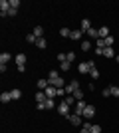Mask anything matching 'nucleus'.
I'll return each instance as SVG.
<instances>
[{
    "mask_svg": "<svg viewBox=\"0 0 119 133\" xmlns=\"http://www.w3.org/2000/svg\"><path fill=\"white\" fill-rule=\"evenodd\" d=\"M78 89H79V82H78V79H72V82L66 85V91H68V95H74Z\"/></svg>",
    "mask_w": 119,
    "mask_h": 133,
    "instance_id": "nucleus-1",
    "label": "nucleus"
},
{
    "mask_svg": "<svg viewBox=\"0 0 119 133\" xmlns=\"http://www.w3.org/2000/svg\"><path fill=\"white\" fill-rule=\"evenodd\" d=\"M8 10H10V0H0V16H8Z\"/></svg>",
    "mask_w": 119,
    "mask_h": 133,
    "instance_id": "nucleus-2",
    "label": "nucleus"
},
{
    "mask_svg": "<svg viewBox=\"0 0 119 133\" xmlns=\"http://www.w3.org/2000/svg\"><path fill=\"white\" fill-rule=\"evenodd\" d=\"M58 111H60V113H62L64 117H68L69 113H72V107H69L68 103H66V101H60V105H58Z\"/></svg>",
    "mask_w": 119,
    "mask_h": 133,
    "instance_id": "nucleus-3",
    "label": "nucleus"
},
{
    "mask_svg": "<svg viewBox=\"0 0 119 133\" xmlns=\"http://www.w3.org/2000/svg\"><path fill=\"white\" fill-rule=\"evenodd\" d=\"M85 107H87V103H85L83 99L78 101V103L74 105V113H75V115H81V117H83V109H85Z\"/></svg>",
    "mask_w": 119,
    "mask_h": 133,
    "instance_id": "nucleus-4",
    "label": "nucleus"
},
{
    "mask_svg": "<svg viewBox=\"0 0 119 133\" xmlns=\"http://www.w3.org/2000/svg\"><path fill=\"white\" fill-rule=\"evenodd\" d=\"M78 72H79V74H89V72H91V66H89V62H79V66H78Z\"/></svg>",
    "mask_w": 119,
    "mask_h": 133,
    "instance_id": "nucleus-5",
    "label": "nucleus"
},
{
    "mask_svg": "<svg viewBox=\"0 0 119 133\" xmlns=\"http://www.w3.org/2000/svg\"><path fill=\"white\" fill-rule=\"evenodd\" d=\"M68 121L72 123V125H75V127H78V125H81V115H75V113H69V115H68Z\"/></svg>",
    "mask_w": 119,
    "mask_h": 133,
    "instance_id": "nucleus-6",
    "label": "nucleus"
},
{
    "mask_svg": "<svg viewBox=\"0 0 119 133\" xmlns=\"http://www.w3.org/2000/svg\"><path fill=\"white\" fill-rule=\"evenodd\" d=\"M36 88H38V91H46V89L50 88V82H48V78H46V79H38Z\"/></svg>",
    "mask_w": 119,
    "mask_h": 133,
    "instance_id": "nucleus-7",
    "label": "nucleus"
},
{
    "mask_svg": "<svg viewBox=\"0 0 119 133\" xmlns=\"http://www.w3.org/2000/svg\"><path fill=\"white\" fill-rule=\"evenodd\" d=\"M93 115H95V105H87L83 109V117H85V119H89V117H93Z\"/></svg>",
    "mask_w": 119,
    "mask_h": 133,
    "instance_id": "nucleus-8",
    "label": "nucleus"
},
{
    "mask_svg": "<svg viewBox=\"0 0 119 133\" xmlns=\"http://www.w3.org/2000/svg\"><path fill=\"white\" fill-rule=\"evenodd\" d=\"M89 28H91V22L87 20V18H83V20H81V26H79V30H81L83 34H87V32H89Z\"/></svg>",
    "mask_w": 119,
    "mask_h": 133,
    "instance_id": "nucleus-9",
    "label": "nucleus"
},
{
    "mask_svg": "<svg viewBox=\"0 0 119 133\" xmlns=\"http://www.w3.org/2000/svg\"><path fill=\"white\" fill-rule=\"evenodd\" d=\"M26 54H18L16 58H14V62H16V66H26Z\"/></svg>",
    "mask_w": 119,
    "mask_h": 133,
    "instance_id": "nucleus-10",
    "label": "nucleus"
},
{
    "mask_svg": "<svg viewBox=\"0 0 119 133\" xmlns=\"http://www.w3.org/2000/svg\"><path fill=\"white\" fill-rule=\"evenodd\" d=\"M46 95H48V99H54L58 95V88H54V85H50V88L46 89Z\"/></svg>",
    "mask_w": 119,
    "mask_h": 133,
    "instance_id": "nucleus-11",
    "label": "nucleus"
},
{
    "mask_svg": "<svg viewBox=\"0 0 119 133\" xmlns=\"http://www.w3.org/2000/svg\"><path fill=\"white\" fill-rule=\"evenodd\" d=\"M0 101H2V103L14 101V99H12V94H10V91H2V94H0Z\"/></svg>",
    "mask_w": 119,
    "mask_h": 133,
    "instance_id": "nucleus-12",
    "label": "nucleus"
},
{
    "mask_svg": "<svg viewBox=\"0 0 119 133\" xmlns=\"http://www.w3.org/2000/svg\"><path fill=\"white\" fill-rule=\"evenodd\" d=\"M46 99H48L46 91H36V103H44Z\"/></svg>",
    "mask_w": 119,
    "mask_h": 133,
    "instance_id": "nucleus-13",
    "label": "nucleus"
},
{
    "mask_svg": "<svg viewBox=\"0 0 119 133\" xmlns=\"http://www.w3.org/2000/svg\"><path fill=\"white\" fill-rule=\"evenodd\" d=\"M50 85H54V88H66V79L58 78V79H54V82H50Z\"/></svg>",
    "mask_w": 119,
    "mask_h": 133,
    "instance_id": "nucleus-14",
    "label": "nucleus"
},
{
    "mask_svg": "<svg viewBox=\"0 0 119 133\" xmlns=\"http://www.w3.org/2000/svg\"><path fill=\"white\" fill-rule=\"evenodd\" d=\"M97 32H99V38H107V36H111L107 26H99V30H97Z\"/></svg>",
    "mask_w": 119,
    "mask_h": 133,
    "instance_id": "nucleus-15",
    "label": "nucleus"
},
{
    "mask_svg": "<svg viewBox=\"0 0 119 133\" xmlns=\"http://www.w3.org/2000/svg\"><path fill=\"white\" fill-rule=\"evenodd\" d=\"M10 60H12V56L8 54V52H2V54H0V64H8Z\"/></svg>",
    "mask_w": 119,
    "mask_h": 133,
    "instance_id": "nucleus-16",
    "label": "nucleus"
},
{
    "mask_svg": "<svg viewBox=\"0 0 119 133\" xmlns=\"http://www.w3.org/2000/svg\"><path fill=\"white\" fill-rule=\"evenodd\" d=\"M32 34H34L36 38H42V36H44V28H42V26H36L34 30H32Z\"/></svg>",
    "mask_w": 119,
    "mask_h": 133,
    "instance_id": "nucleus-17",
    "label": "nucleus"
},
{
    "mask_svg": "<svg viewBox=\"0 0 119 133\" xmlns=\"http://www.w3.org/2000/svg\"><path fill=\"white\" fill-rule=\"evenodd\" d=\"M103 42H105V48H113L115 38H113V36H107V38H103Z\"/></svg>",
    "mask_w": 119,
    "mask_h": 133,
    "instance_id": "nucleus-18",
    "label": "nucleus"
},
{
    "mask_svg": "<svg viewBox=\"0 0 119 133\" xmlns=\"http://www.w3.org/2000/svg\"><path fill=\"white\" fill-rule=\"evenodd\" d=\"M60 78V74H58V70H50V74H48V82H54V79Z\"/></svg>",
    "mask_w": 119,
    "mask_h": 133,
    "instance_id": "nucleus-19",
    "label": "nucleus"
},
{
    "mask_svg": "<svg viewBox=\"0 0 119 133\" xmlns=\"http://www.w3.org/2000/svg\"><path fill=\"white\" fill-rule=\"evenodd\" d=\"M81 36H83L81 30H72V36H69V38L72 40H81Z\"/></svg>",
    "mask_w": 119,
    "mask_h": 133,
    "instance_id": "nucleus-20",
    "label": "nucleus"
},
{
    "mask_svg": "<svg viewBox=\"0 0 119 133\" xmlns=\"http://www.w3.org/2000/svg\"><path fill=\"white\" fill-rule=\"evenodd\" d=\"M60 70H62V72H68V70H72V62H62V64H60Z\"/></svg>",
    "mask_w": 119,
    "mask_h": 133,
    "instance_id": "nucleus-21",
    "label": "nucleus"
},
{
    "mask_svg": "<svg viewBox=\"0 0 119 133\" xmlns=\"http://www.w3.org/2000/svg\"><path fill=\"white\" fill-rule=\"evenodd\" d=\"M36 46H38L40 50H44L46 46H48V42H46V38H38V40H36Z\"/></svg>",
    "mask_w": 119,
    "mask_h": 133,
    "instance_id": "nucleus-22",
    "label": "nucleus"
},
{
    "mask_svg": "<svg viewBox=\"0 0 119 133\" xmlns=\"http://www.w3.org/2000/svg\"><path fill=\"white\" fill-rule=\"evenodd\" d=\"M103 56H105V58H115V50L113 48H105V50H103Z\"/></svg>",
    "mask_w": 119,
    "mask_h": 133,
    "instance_id": "nucleus-23",
    "label": "nucleus"
},
{
    "mask_svg": "<svg viewBox=\"0 0 119 133\" xmlns=\"http://www.w3.org/2000/svg\"><path fill=\"white\" fill-rule=\"evenodd\" d=\"M91 125H93V123L85 121V123H83V127H81V131H79V133H91Z\"/></svg>",
    "mask_w": 119,
    "mask_h": 133,
    "instance_id": "nucleus-24",
    "label": "nucleus"
},
{
    "mask_svg": "<svg viewBox=\"0 0 119 133\" xmlns=\"http://www.w3.org/2000/svg\"><path fill=\"white\" fill-rule=\"evenodd\" d=\"M81 50H83V52H89V50H91L89 40H81Z\"/></svg>",
    "mask_w": 119,
    "mask_h": 133,
    "instance_id": "nucleus-25",
    "label": "nucleus"
},
{
    "mask_svg": "<svg viewBox=\"0 0 119 133\" xmlns=\"http://www.w3.org/2000/svg\"><path fill=\"white\" fill-rule=\"evenodd\" d=\"M64 101H66V103H68L69 107H72V105H75V103H78V99H75L74 95H68V97H66V99H64Z\"/></svg>",
    "mask_w": 119,
    "mask_h": 133,
    "instance_id": "nucleus-26",
    "label": "nucleus"
},
{
    "mask_svg": "<svg viewBox=\"0 0 119 133\" xmlns=\"http://www.w3.org/2000/svg\"><path fill=\"white\" fill-rule=\"evenodd\" d=\"M10 94H12V99H14V101H16V99H20V97H22V91H20V89H12Z\"/></svg>",
    "mask_w": 119,
    "mask_h": 133,
    "instance_id": "nucleus-27",
    "label": "nucleus"
},
{
    "mask_svg": "<svg viewBox=\"0 0 119 133\" xmlns=\"http://www.w3.org/2000/svg\"><path fill=\"white\" fill-rule=\"evenodd\" d=\"M36 40H38V38H36V36H34L32 32H30V34H26V42H28V44H36Z\"/></svg>",
    "mask_w": 119,
    "mask_h": 133,
    "instance_id": "nucleus-28",
    "label": "nucleus"
},
{
    "mask_svg": "<svg viewBox=\"0 0 119 133\" xmlns=\"http://www.w3.org/2000/svg\"><path fill=\"white\" fill-rule=\"evenodd\" d=\"M87 36H89V38H99V32H97V30H95V28H89V32H87Z\"/></svg>",
    "mask_w": 119,
    "mask_h": 133,
    "instance_id": "nucleus-29",
    "label": "nucleus"
},
{
    "mask_svg": "<svg viewBox=\"0 0 119 133\" xmlns=\"http://www.w3.org/2000/svg\"><path fill=\"white\" fill-rule=\"evenodd\" d=\"M60 34H62L64 38H69V36H72V30H69V28H62V30H60Z\"/></svg>",
    "mask_w": 119,
    "mask_h": 133,
    "instance_id": "nucleus-30",
    "label": "nucleus"
},
{
    "mask_svg": "<svg viewBox=\"0 0 119 133\" xmlns=\"http://www.w3.org/2000/svg\"><path fill=\"white\" fill-rule=\"evenodd\" d=\"M54 105H56V103H54V99H46V101H44V107H46V109H54Z\"/></svg>",
    "mask_w": 119,
    "mask_h": 133,
    "instance_id": "nucleus-31",
    "label": "nucleus"
},
{
    "mask_svg": "<svg viewBox=\"0 0 119 133\" xmlns=\"http://www.w3.org/2000/svg\"><path fill=\"white\" fill-rule=\"evenodd\" d=\"M109 91H111V95L119 97V88H117V85H109Z\"/></svg>",
    "mask_w": 119,
    "mask_h": 133,
    "instance_id": "nucleus-32",
    "label": "nucleus"
},
{
    "mask_svg": "<svg viewBox=\"0 0 119 133\" xmlns=\"http://www.w3.org/2000/svg\"><path fill=\"white\" fill-rule=\"evenodd\" d=\"M74 97H75V99H78V101H81V99H83V91H81V88H79L78 91H75V94H74Z\"/></svg>",
    "mask_w": 119,
    "mask_h": 133,
    "instance_id": "nucleus-33",
    "label": "nucleus"
},
{
    "mask_svg": "<svg viewBox=\"0 0 119 133\" xmlns=\"http://www.w3.org/2000/svg\"><path fill=\"white\" fill-rule=\"evenodd\" d=\"M89 76H91L93 79H97V78H99V70H97V68H95V70H91V72H89Z\"/></svg>",
    "mask_w": 119,
    "mask_h": 133,
    "instance_id": "nucleus-34",
    "label": "nucleus"
},
{
    "mask_svg": "<svg viewBox=\"0 0 119 133\" xmlns=\"http://www.w3.org/2000/svg\"><path fill=\"white\" fill-rule=\"evenodd\" d=\"M18 6H20V0H10V8H16L18 10Z\"/></svg>",
    "mask_w": 119,
    "mask_h": 133,
    "instance_id": "nucleus-35",
    "label": "nucleus"
},
{
    "mask_svg": "<svg viewBox=\"0 0 119 133\" xmlns=\"http://www.w3.org/2000/svg\"><path fill=\"white\" fill-rule=\"evenodd\" d=\"M91 133H101V127H99V125H95V123H93V125H91Z\"/></svg>",
    "mask_w": 119,
    "mask_h": 133,
    "instance_id": "nucleus-36",
    "label": "nucleus"
},
{
    "mask_svg": "<svg viewBox=\"0 0 119 133\" xmlns=\"http://www.w3.org/2000/svg\"><path fill=\"white\" fill-rule=\"evenodd\" d=\"M66 58H68V62H74V60H75V54H74V52H68V54H66Z\"/></svg>",
    "mask_w": 119,
    "mask_h": 133,
    "instance_id": "nucleus-37",
    "label": "nucleus"
},
{
    "mask_svg": "<svg viewBox=\"0 0 119 133\" xmlns=\"http://www.w3.org/2000/svg\"><path fill=\"white\" fill-rule=\"evenodd\" d=\"M101 95H103V97H109V95H111V91H109V88H103Z\"/></svg>",
    "mask_w": 119,
    "mask_h": 133,
    "instance_id": "nucleus-38",
    "label": "nucleus"
},
{
    "mask_svg": "<svg viewBox=\"0 0 119 133\" xmlns=\"http://www.w3.org/2000/svg\"><path fill=\"white\" fill-rule=\"evenodd\" d=\"M58 60H60V64H62V62H66L68 58H66V54H58Z\"/></svg>",
    "mask_w": 119,
    "mask_h": 133,
    "instance_id": "nucleus-39",
    "label": "nucleus"
},
{
    "mask_svg": "<svg viewBox=\"0 0 119 133\" xmlns=\"http://www.w3.org/2000/svg\"><path fill=\"white\" fill-rule=\"evenodd\" d=\"M16 12H18L16 8H10V10H8V16H16Z\"/></svg>",
    "mask_w": 119,
    "mask_h": 133,
    "instance_id": "nucleus-40",
    "label": "nucleus"
},
{
    "mask_svg": "<svg viewBox=\"0 0 119 133\" xmlns=\"http://www.w3.org/2000/svg\"><path fill=\"white\" fill-rule=\"evenodd\" d=\"M36 109H40V111H44L46 107H44V103H36Z\"/></svg>",
    "mask_w": 119,
    "mask_h": 133,
    "instance_id": "nucleus-41",
    "label": "nucleus"
},
{
    "mask_svg": "<svg viewBox=\"0 0 119 133\" xmlns=\"http://www.w3.org/2000/svg\"><path fill=\"white\" fill-rule=\"evenodd\" d=\"M115 62H117V64H119V56H115Z\"/></svg>",
    "mask_w": 119,
    "mask_h": 133,
    "instance_id": "nucleus-42",
    "label": "nucleus"
}]
</instances>
